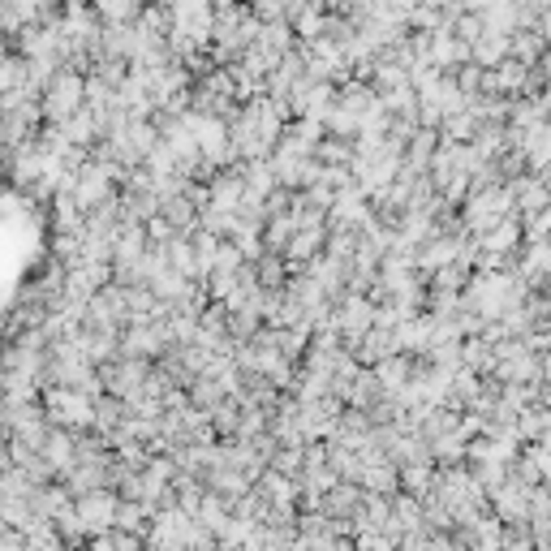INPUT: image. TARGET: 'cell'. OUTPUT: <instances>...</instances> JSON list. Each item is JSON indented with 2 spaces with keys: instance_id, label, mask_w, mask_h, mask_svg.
<instances>
[{
  "instance_id": "5",
  "label": "cell",
  "mask_w": 551,
  "mask_h": 551,
  "mask_svg": "<svg viewBox=\"0 0 551 551\" xmlns=\"http://www.w3.org/2000/svg\"><path fill=\"white\" fill-rule=\"evenodd\" d=\"M474 57L483 60V69H487V65H500V60L509 57V35H495V31H483V40L474 43Z\"/></svg>"
},
{
  "instance_id": "4",
  "label": "cell",
  "mask_w": 551,
  "mask_h": 551,
  "mask_svg": "<svg viewBox=\"0 0 551 551\" xmlns=\"http://www.w3.org/2000/svg\"><path fill=\"white\" fill-rule=\"evenodd\" d=\"M495 504H500V512H504L509 521H526V517H530V512H526V487H517V483L495 487Z\"/></svg>"
},
{
  "instance_id": "3",
  "label": "cell",
  "mask_w": 551,
  "mask_h": 551,
  "mask_svg": "<svg viewBox=\"0 0 551 551\" xmlns=\"http://www.w3.org/2000/svg\"><path fill=\"white\" fill-rule=\"evenodd\" d=\"M509 52L517 65H534L547 57V40L538 31H517V35H509Z\"/></svg>"
},
{
  "instance_id": "2",
  "label": "cell",
  "mask_w": 551,
  "mask_h": 551,
  "mask_svg": "<svg viewBox=\"0 0 551 551\" xmlns=\"http://www.w3.org/2000/svg\"><path fill=\"white\" fill-rule=\"evenodd\" d=\"M521 241V220L509 216V220H500V224H492L487 233H483V250L487 255H504V250H512Z\"/></svg>"
},
{
  "instance_id": "1",
  "label": "cell",
  "mask_w": 551,
  "mask_h": 551,
  "mask_svg": "<svg viewBox=\"0 0 551 551\" xmlns=\"http://www.w3.org/2000/svg\"><path fill=\"white\" fill-rule=\"evenodd\" d=\"M512 203L526 212V216H534V212H547L551 198H547V181L543 177H521L512 181Z\"/></svg>"
}]
</instances>
